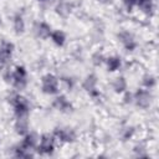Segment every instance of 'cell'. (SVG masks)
<instances>
[{
  "instance_id": "1",
  "label": "cell",
  "mask_w": 159,
  "mask_h": 159,
  "mask_svg": "<svg viewBox=\"0 0 159 159\" xmlns=\"http://www.w3.org/2000/svg\"><path fill=\"white\" fill-rule=\"evenodd\" d=\"M43 88L47 91V92H55L56 91V88H57V82L55 81V78H52V77H47L45 81H43Z\"/></svg>"
},
{
  "instance_id": "2",
  "label": "cell",
  "mask_w": 159,
  "mask_h": 159,
  "mask_svg": "<svg viewBox=\"0 0 159 159\" xmlns=\"http://www.w3.org/2000/svg\"><path fill=\"white\" fill-rule=\"evenodd\" d=\"M56 35H57V37L53 36V40H55L56 42H58V43H62V41H63V35L60 34V32H56Z\"/></svg>"
}]
</instances>
